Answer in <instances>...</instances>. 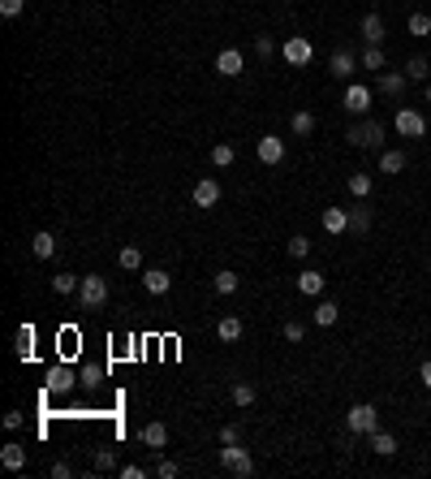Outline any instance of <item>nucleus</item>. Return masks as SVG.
<instances>
[{"mask_svg":"<svg viewBox=\"0 0 431 479\" xmlns=\"http://www.w3.org/2000/svg\"><path fill=\"white\" fill-rule=\"evenodd\" d=\"M345 138L354 142V147H371V151H384V125L379 121H358V125H349Z\"/></svg>","mask_w":431,"mask_h":479,"instance_id":"obj_1","label":"nucleus"},{"mask_svg":"<svg viewBox=\"0 0 431 479\" xmlns=\"http://www.w3.org/2000/svg\"><path fill=\"white\" fill-rule=\"evenodd\" d=\"M108 302V281L104 277H82V285H78V307L82 311H100Z\"/></svg>","mask_w":431,"mask_h":479,"instance_id":"obj_2","label":"nucleus"},{"mask_svg":"<svg viewBox=\"0 0 431 479\" xmlns=\"http://www.w3.org/2000/svg\"><path fill=\"white\" fill-rule=\"evenodd\" d=\"M220 467H225L229 475H242V479H246V475H254V458L233 440V445H225V449H220Z\"/></svg>","mask_w":431,"mask_h":479,"instance_id":"obj_3","label":"nucleus"},{"mask_svg":"<svg viewBox=\"0 0 431 479\" xmlns=\"http://www.w3.org/2000/svg\"><path fill=\"white\" fill-rule=\"evenodd\" d=\"M345 423H349V432H366V436H371L375 427H379V410L371 402H358V406H349Z\"/></svg>","mask_w":431,"mask_h":479,"instance_id":"obj_4","label":"nucleus"},{"mask_svg":"<svg viewBox=\"0 0 431 479\" xmlns=\"http://www.w3.org/2000/svg\"><path fill=\"white\" fill-rule=\"evenodd\" d=\"M393 125H397V134H401V138H423L427 134V121H423L419 108H397Z\"/></svg>","mask_w":431,"mask_h":479,"instance_id":"obj_5","label":"nucleus"},{"mask_svg":"<svg viewBox=\"0 0 431 479\" xmlns=\"http://www.w3.org/2000/svg\"><path fill=\"white\" fill-rule=\"evenodd\" d=\"M311 56H315V47H311L307 35H289L285 39V61H289V65H311Z\"/></svg>","mask_w":431,"mask_h":479,"instance_id":"obj_6","label":"nucleus"},{"mask_svg":"<svg viewBox=\"0 0 431 479\" xmlns=\"http://www.w3.org/2000/svg\"><path fill=\"white\" fill-rule=\"evenodd\" d=\"M254 151H259V160H263V164H280V160H285V138H276V134H263L259 142H254Z\"/></svg>","mask_w":431,"mask_h":479,"instance_id":"obj_7","label":"nucleus"},{"mask_svg":"<svg viewBox=\"0 0 431 479\" xmlns=\"http://www.w3.org/2000/svg\"><path fill=\"white\" fill-rule=\"evenodd\" d=\"M345 108L354 117H362L366 108H371V87H362V83H349V91H345Z\"/></svg>","mask_w":431,"mask_h":479,"instance_id":"obj_8","label":"nucleus"},{"mask_svg":"<svg viewBox=\"0 0 431 479\" xmlns=\"http://www.w3.org/2000/svg\"><path fill=\"white\" fill-rule=\"evenodd\" d=\"M142 290H147V294H168L173 290V277L164 273V268H147V273H142Z\"/></svg>","mask_w":431,"mask_h":479,"instance_id":"obj_9","label":"nucleus"},{"mask_svg":"<svg viewBox=\"0 0 431 479\" xmlns=\"http://www.w3.org/2000/svg\"><path fill=\"white\" fill-rule=\"evenodd\" d=\"M324 229H328L332 237L349 233V207H324Z\"/></svg>","mask_w":431,"mask_h":479,"instance_id":"obj_10","label":"nucleus"},{"mask_svg":"<svg viewBox=\"0 0 431 479\" xmlns=\"http://www.w3.org/2000/svg\"><path fill=\"white\" fill-rule=\"evenodd\" d=\"M220 203V182L216 178H203L195 186V207H216Z\"/></svg>","mask_w":431,"mask_h":479,"instance_id":"obj_11","label":"nucleus"},{"mask_svg":"<svg viewBox=\"0 0 431 479\" xmlns=\"http://www.w3.org/2000/svg\"><path fill=\"white\" fill-rule=\"evenodd\" d=\"M242 65H246V61H242V52H237V47H225V52L216 56V70L225 74V78H237V74H242Z\"/></svg>","mask_w":431,"mask_h":479,"instance_id":"obj_12","label":"nucleus"},{"mask_svg":"<svg viewBox=\"0 0 431 479\" xmlns=\"http://www.w3.org/2000/svg\"><path fill=\"white\" fill-rule=\"evenodd\" d=\"M74 385H78V380H74L69 367H52V372H47V389H52V393H69Z\"/></svg>","mask_w":431,"mask_h":479,"instance_id":"obj_13","label":"nucleus"},{"mask_svg":"<svg viewBox=\"0 0 431 479\" xmlns=\"http://www.w3.org/2000/svg\"><path fill=\"white\" fill-rule=\"evenodd\" d=\"M142 445H151V449H164V445H168V427L164 423H142Z\"/></svg>","mask_w":431,"mask_h":479,"instance_id":"obj_14","label":"nucleus"},{"mask_svg":"<svg viewBox=\"0 0 431 479\" xmlns=\"http://www.w3.org/2000/svg\"><path fill=\"white\" fill-rule=\"evenodd\" d=\"M30 251H35L39 259H52V255H56V237L47 233V229H39L35 237H30Z\"/></svg>","mask_w":431,"mask_h":479,"instance_id":"obj_15","label":"nucleus"},{"mask_svg":"<svg viewBox=\"0 0 431 479\" xmlns=\"http://www.w3.org/2000/svg\"><path fill=\"white\" fill-rule=\"evenodd\" d=\"M0 462H5V471H26V449L22 445H5V449H0Z\"/></svg>","mask_w":431,"mask_h":479,"instance_id":"obj_16","label":"nucleus"},{"mask_svg":"<svg viewBox=\"0 0 431 479\" xmlns=\"http://www.w3.org/2000/svg\"><path fill=\"white\" fill-rule=\"evenodd\" d=\"M324 281H328L324 273H302L298 277V290L307 294V298H319V294H324Z\"/></svg>","mask_w":431,"mask_h":479,"instance_id":"obj_17","label":"nucleus"},{"mask_svg":"<svg viewBox=\"0 0 431 479\" xmlns=\"http://www.w3.org/2000/svg\"><path fill=\"white\" fill-rule=\"evenodd\" d=\"M216 332H220V341H242V319H237V315H225V319H220V324H216Z\"/></svg>","mask_w":431,"mask_h":479,"instance_id":"obj_18","label":"nucleus"},{"mask_svg":"<svg viewBox=\"0 0 431 479\" xmlns=\"http://www.w3.org/2000/svg\"><path fill=\"white\" fill-rule=\"evenodd\" d=\"M362 39L366 43H379V39H384V18H379V13H366V18H362Z\"/></svg>","mask_w":431,"mask_h":479,"instance_id":"obj_19","label":"nucleus"},{"mask_svg":"<svg viewBox=\"0 0 431 479\" xmlns=\"http://www.w3.org/2000/svg\"><path fill=\"white\" fill-rule=\"evenodd\" d=\"M371 449H375L379 458H393V454H397V436H393V432H379V427H375V432H371Z\"/></svg>","mask_w":431,"mask_h":479,"instance_id":"obj_20","label":"nucleus"},{"mask_svg":"<svg viewBox=\"0 0 431 479\" xmlns=\"http://www.w3.org/2000/svg\"><path fill=\"white\" fill-rule=\"evenodd\" d=\"M349 233H371V207H349Z\"/></svg>","mask_w":431,"mask_h":479,"instance_id":"obj_21","label":"nucleus"},{"mask_svg":"<svg viewBox=\"0 0 431 479\" xmlns=\"http://www.w3.org/2000/svg\"><path fill=\"white\" fill-rule=\"evenodd\" d=\"M371 173H349V195L354 199H371Z\"/></svg>","mask_w":431,"mask_h":479,"instance_id":"obj_22","label":"nucleus"},{"mask_svg":"<svg viewBox=\"0 0 431 479\" xmlns=\"http://www.w3.org/2000/svg\"><path fill=\"white\" fill-rule=\"evenodd\" d=\"M212 285H216V294H237V285H242V277H237L233 268H225V273H216V277H212Z\"/></svg>","mask_w":431,"mask_h":479,"instance_id":"obj_23","label":"nucleus"},{"mask_svg":"<svg viewBox=\"0 0 431 479\" xmlns=\"http://www.w3.org/2000/svg\"><path fill=\"white\" fill-rule=\"evenodd\" d=\"M349 74H354V52L341 47V52L332 56V78H349Z\"/></svg>","mask_w":431,"mask_h":479,"instance_id":"obj_24","label":"nucleus"},{"mask_svg":"<svg viewBox=\"0 0 431 479\" xmlns=\"http://www.w3.org/2000/svg\"><path fill=\"white\" fill-rule=\"evenodd\" d=\"M337 315H341V311H337V302H328V298H324V302L315 307V324H319V328H332V324H337Z\"/></svg>","mask_w":431,"mask_h":479,"instance_id":"obj_25","label":"nucleus"},{"mask_svg":"<svg viewBox=\"0 0 431 479\" xmlns=\"http://www.w3.org/2000/svg\"><path fill=\"white\" fill-rule=\"evenodd\" d=\"M406 169V151H379V173H401Z\"/></svg>","mask_w":431,"mask_h":479,"instance_id":"obj_26","label":"nucleus"},{"mask_svg":"<svg viewBox=\"0 0 431 479\" xmlns=\"http://www.w3.org/2000/svg\"><path fill=\"white\" fill-rule=\"evenodd\" d=\"M379 91H384V95H401L406 91V74H379Z\"/></svg>","mask_w":431,"mask_h":479,"instance_id":"obj_27","label":"nucleus"},{"mask_svg":"<svg viewBox=\"0 0 431 479\" xmlns=\"http://www.w3.org/2000/svg\"><path fill=\"white\" fill-rule=\"evenodd\" d=\"M117 264L125 268V273H138V268H142V251H138V246H121Z\"/></svg>","mask_w":431,"mask_h":479,"instance_id":"obj_28","label":"nucleus"},{"mask_svg":"<svg viewBox=\"0 0 431 479\" xmlns=\"http://www.w3.org/2000/svg\"><path fill=\"white\" fill-rule=\"evenodd\" d=\"M289 125H294V134L307 138V134H315V113H307V108H302V113H294V117H289Z\"/></svg>","mask_w":431,"mask_h":479,"instance_id":"obj_29","label":"nucleus"},{"mask_svg":"<svg viewBox=\"0 0 431 479\" xmlns=\"http://www.w3.org/2000/svg\"><path fill=\"white\" fill-rule=\"evenodd\" d=\"M78 285H82V277H74V273H56L52 277V290L56 294H78Z\"/></svg>","mask_w":431,"mask_h":479,"instance_id":"obj_30","label":"nucleus"},{"mask_svg":"<svg viewBox=\"0 0 431 479\" xmlns=\"http://www.w3.org/2000/svg\"><path fill=\"white\" fill-rule=\"evenodd\" d=\"M427 74H431V70H427L423 56H410V61H406V78H410V83H427Z\"/></svg>","mask_w":431,"mask_h":479,"instance_id":"obj_31","label":"nucleus"},{"mask_svg":"<svg viewBox=\"0 0 431 479\" xmlns=\"http://www.w3.org/2000/svg\"><path fill=\"white\" fill-rule=\"evenodd\" d=\"M362 70H384V47H379V43H366V52H362Z\"/></svg>","mask_w":431,"mask_h":479,"instance_id":"obj_32","label":"nucleus"},{"mask_svg":"<svg viewBox=\"0 0 431 479\" xmlns=\"http://www.w3.org/2000/svg\"><path fill=\"white\" fill-rule=\"evenodd\" d=\"M212 164L216 169H229L233 164V147H229V142H216V147H212Z\"/></svg>","mask_w":431,"mask_h":479,"instance_id":"obj_33","label":"nucleus"},{"mask_svg":"<svg viewBox=\"0 0 431 479\" xmlns=\"http://www.w3.org/2000/svg\"><path fill=\"white\" fill-rule=\"evenodd\" d=\"M30 350H35V328L26 324V328H18V354L30 359Z\"/></svg>","mask_w":431,"mask_h":479,"instance_id":"obj_34","label":"nucleus"},{"mask_svg":"<svg viewBox=\"0 0 431 479\" xmlns=\"http://www.w3.org/2000/svg\"><path fill=\"white\" fill-rule=\"evenodd\" d=\"M289 255H294V259H307V255H311V237H307V233L289 237Z\"/></svg>","mask_w":431,"mask_h":479,"instance_id":"obj_35","label":"nucleus"},{"mask_svg":"<svg viewBox=\"0 0 431 479\" xmlns=\"http://www.w3.org/2000/svg\"><path fill=\"white\" fill-rule=\"evenodd\" d=\"M233 406H254V389H250V385H242V380L233 385Z\"/></svg>","mask_w":431,"mask_h":479,"instance_id":"obj_36","label":"nucleus"},{"mask_svg":"<svg viewBox=\"0 0 431 479\" xmlns=\"http://www.w3.org/2000/svg\"><path fill=\"white\" fill-rule=\"evenodd\" d=\"M410 35H431V18H427V13H414V18H410Z\"/></svg>","mask_w":431,"mask_h":479,"instance_id":"obj_37","label":"nucleus"},{"mask_svg":"<svg viewBox=\"0 0 431 479\" xmlns=\"http://www.w3.org/2000/svg\"><path fill=\"white\" fill-rule=\"evenodd\" d=\"M155 475H159V479H177V475H181V467H177V462H173V458H159Z\"/></svg>","mask_w":431,"mask_h":479,"instance_id":"obj_38","label":"nucleus"},{"mask_svg":"<svg viewBox=\"0 0 431 479\" xmlns=\"http://www.w3.org/2000/svg\"><path fill=\"white\" fill-rule=\"evenodd\" d=\"M113 467H117L113 449H100V454H95V471H113Z\"/></svg>","mask_w":431,"mask_h":479,"instance_id":"obj_39","label":"nucleus"},{"mask_svg":"<svg viewBox=\"0 0 431 479\" xmlns=\"http://www.w3.org/2000/svg\"><path fill=\"white\" fill-rule=\"evenodd\" d=\"M100 380H104V367H95V363H91V367H82V385H91V389H95Z\"/></svg>","mask_w":431,"mask_h":479,"instance_id":"obj_40","label":"nucleus"},{"mask_svg":"<svg viewBox=\"0 0 431 479\" xmlns=\"http://www.w3.org/2000/svg\"><path fill=\"white\" fill-rule=\"evenodd\" d=\"M22 5H26V0H0V13H5V18H18Z\"/></svg>","mask_w":431,"mask_h":479,"instance_id":"obj_41","label":"nucleus"},{"mask_svg":"<svg viewBox=\"0 0 431 479\" xmlns=\"http://www.w3.org/2000/svg\"><path fill=\"white\" fill-rule=\"evenodd\" d=\"M302 332H307V328H302L298 319H289V324H285V341H302Z\"/></svg>","mask_w":431,"mask_h":479,"instance_id":"obj_42","label":"nucleus"},{"mask_svg":"<svg viewBox=\"0 0 431 479\" xmlns=\"http://www.w3.org/2000/svg\"><path fill=\"white\" fill-rule=\"evenodd\" d=\"M121 479H147V471L134 467V462H125V467H121Z\"/></svg>","mask_w":431,"mask_h":479,"instance_id":"obj_43","label":"nucleus"},{"mask_svg":"<svg viewBox=\"0 0 431 479\" xmlns=\"http://www.w3.org/2000/svg\"><path fill=\"white\" fill-rule=\"evenodd\" d=\"M254 52H259V56L267 61V56H272V39H267V35H259V39H254Z\"/></svg>","mask_w":431,"mask_h":479,"instance_id":"obj_44","label":"nucleus"},{"mask_svg":"<svg viewBox=\"0 0 431 479\" xmlns=\"http://www.w3.org/2000/svg\"><path fill=\"white\" fill-rule=\"evenodd\" d=\"M220 440L233 445V440H237V427H233V423H225V427H220Z\"/></svg>","mask_w":431,"mask_h":479,"instance_id":"obj_45","label":"nucleus"},{"mask_svg":"<svg viewBox=\"0 0 431 479\" xmlns=\"http://www.w3.org/2000/svg\"><path fill=\"white\" fill-rule=\"evenodd\" d=\"M5 427H22V410H9L5 414Z\"/></svg>","mask_w":431,"mask_h":479,"instance_id":"obj_46","label":"nucleus"},{"mask_svg":"<svg viewBox=\"0 0 431 479\" xmlns=\"http://www.w3.org/2000/svg\"><path fill=\"white\" fill-rule=\"evenodd\" d=\"M52 475H56V479H69L74 471H69V462H56V467H52Z\"/></svg>","mask_w":431,"mask_h":479,"instance_id":"obj_47","label":"nucleus"},{"mask_svg":"<svg viewBox=\"0 0 431 479\" xmlns=\"http://www.w3.org/2000/svg\"><path fill=\"white\" fill-rule=\"evenodd\" d=\"M419 380H423V385H427V389H431V359H427V363H423V367H419Z\"/></svg>","mask_w":431,"mask_h":479,"instance_id":"obj_48","label":"nucleus"},{"mask_svg":"<svg viewBox=\"0 0 431 479\" xmlns=\"http://www.w3.org/2000/svg\"><path fill=\"white\" fill-rule=\"evenodd\" d=\"M427 104H431V83H427Z\"/></svg>","mask_w":431,"mask_h":479,"instance_id":"obj_49","label":"nucleus"}]
</instances>
